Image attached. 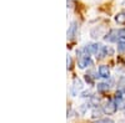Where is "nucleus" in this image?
I'll return each instance as SVG.
<instances>
[{"label":"nucleus","mask_w":125,"mask_h":123,"mask_svg":"<svg viewBox=\"0 0 125 123\" xmlns=\"http://www.w3.org/2000/svg\"><path fill=\"white\" fill-rule=\"evenodd\" d=\"M116 109H118V103H116V101H113V99L108 101L103 106V112L106 115H114L116 112Z\"/></svg>","instance_id":"f257e3e1"},{"label":"nucleus","mask_w":125,"mask_h":123,"mask_svg":"<svg viewBox=\"0 0 125 123\" xmlns=\"http://www.w3.org/2000/svg\"><path fill=\"white\" fill-rule=\"evenodd\" d=\"M119 30H111V31L105 36V40L109 41V42H116L119 39Z\"/></svg>","instance_id":"f03ea898"},{"label":"nucleus","mask_w":125,"mask_h":123,"mask_svg":"<svg viewBox=\"0 0 125 123\" xmlns=\"http://www.w3.org/2000/svg\"><path fill=\"white\" fill-rule=\"evenodd\" d=\"M78 64H79V67L80 68H85L88 67L89 65H91V60L89 57V55H84V56H81L78 61Z\"/></svg>","instance_id":"7ed1b4c3"},{"label":"nucleus","mask_w":125,"mask_h":123,"mask_svg":"<svg viewBox=\"0 0 125 123\" xmlns=\"http://www.w3.org/2000/svg\"><path fill=\"white\" fill-rule=\"evenodd\" d=\"M99 76L100 77H104V78H108L110 76V71H109V67L105 66V65H101L99 67Z\"/></svg>","instance_id":"20e7f679"},{"label":"nucleus","mask_w":125,"mask_h":123,"mask_svg":"<svg viewBox=\"0 0 125 123\" xmlns=\"http://www.w3.org/2000/svg\"><path fill=\"white\" fill-rule=\"evenodd\" d=\"M115 99H116V103L119 105L120 102L123 99H125V90L124 88H120L116 91V93H115Z\"/></svg>","instance_id":"39448f33"},{"label":"nucleus","mask_w":125,"mask_h":123,"mask_svg":"<svg viewBox=\"0 0 125 123\" xmlns=\"http://www.w3.org/2000/svg\"><path fill=\"white\" fill-rule=\"evenodd\" d=\"M76 29H78L76 23H71V25H70V27H69V30H68V39H73V37L75 36Z\"/></svg>","instance_id":"423d86ee"},{"label":"nucleus","mask_w":125,"mask_h":123,"mask_svg":"<svg viewBox=\"0 0 125 123\" xmlns=\"http://www.w3.org/2000/svg\"><path fill=\"white\" fill-rule=\"evenodd\" d=\"M101 55L103 56H113L114 55V49H111L110 46H104L101 49Z\"/></svg>","instance_id":"0eeeda50"},{"label":"nucleus","mask_w":125,"mask_h":123,"mask_svg":"<svg viewBox=\"0 0 125 123\" xmlns=\"http://www.w3.org/2000/svg\"><path fill=\"white\" fill-rule=\"evenodd\" d=\"M115 20H116L118 24H124V23H125V13H124V11L119 13V14L115 16Z\"/></svg>","instance_id":"6e6552de"},{"label":"nucleus","mask_w":125,"mask_h":123,"mask_svg":"<svg viewBox=\"0 0 125 123\" xmlns=\"http://www.w3.org/2000/svg\"><path fill=\"white\" fill-rule=\"evenodd\" d=\"M109 90V85L108 83H99L98 85V91L103 92V91H108Z\"/></svg>","instance_id":"1a4fd4ad"},{"label":"nucleus","mask_w":125,"mask_h":123,"mask_svg":"<svg viewBox=\"0 0 125 123\" xmlns=\"http://www.w3.org/2000/svg\"><path fill=\"white\" fill-rule=\"evenodd\" d=\"M118 50L120 52H124L125 51V41H119L118 42Z\"/></svg>","instance_id":"9d476101"},{"label":"nucleus","mask_w":125,"mask_h":123,"mask_svg":"<svg viewBox=\"0 0 125 123\" xmlns=\"http://www.w3.org/2000/svg\"><path fill=\"white\" fill-rule=\"evenodd\" d=\"M96 123H115L111 118H103V119H99Z\"/></svg>","instance_id":"9b49d317"},{"label":"nucleus","mask_w":125,"mask_h":123,"mask_svg":"<svg viewBox=\"0 0 125 123\" xmlns=\"http://www.w3.org/2000/svg\"><path fill=\"white\" fill-rule=\"evenodd\" d=\"M119 86H120V88H124L125 90V77L123 76V77H120V80H119V83H118Z\"/></svg>","instance_id":"f8f14e48"},{"label":"nucleus","mask_w":125,"mask_h":123,"mask_svg":"<svg viewBox=\"0 0 125 123\" xmlns=\"http://www.w3.org/2000/svg\"><path fill=\"white\" fill-rule=\"evenodd\" d=\"M100 115H101V111L100 109H94L93 111V118H96V117H100Z\"/></svg>","instance_id":"ddd939ff"},{"label":"nucleus","mask_w":125,"mask_h":123,"mask_svg":"<svg viewBox=\"0 0 125 123\" xmlns=\"http://www.w3.org/2000/svg\"><path fill=\"white\" fill-rule=\"evenodd\" d=\"M90 99H91V103H93V105H96V106H98L99 101H100V99H99V98H96L95 96H91V97H90Z\"/></svg>","instance_id":"4468645a"},{"label":"nucleus","mask_w":125,"mask_h":123,"mask_svg":"<svg viewBox=\"0 0 125 123\" xmlns=\"http://www.w3.org/2000/svg\"><path fill=\"white\" fill-rule=\"evenodd\" d=\"M119 36H120V39H124L125 40V29L119 30Z\"/></svg>","instance_id":"2eb2a0df"},{"label":"nucleus","mask_w":125,"mask_h":123,"mask_svg":"<svg viewBox=\"0 0 125 123\" xmlns=\"http://www.w3.org/2000/svg\"><path fill=\"white\" fill-rule=\"evenodd\" d=\"M81 96H83V97H91V92L85 91V92H83V93H81Z\"/></svg>","instance_id":"dca6fc26"},{"label":"nucleus","mask_w":125,"mask_h":123,"mask_svg":"<svg viewBox=\"0 0 125 123\" xmlns=\"http://www.w3.org/2000/svg\"><path fill=\"white\" fill-rule=\"evenodd\" d=\"M66 64H68V67H71V57L70 56H68V58H66Z\"/></svg>","instance_id":"f3484780"},{"label":"nucleus","mask_w":125,"mask_h":123,"mask_svg":"<svg viewBox=\"0 0 125 123\" xmlns=\"http://www.w3.org/2000/svg\"><path fill=\"white\" fill-rule=\"evenodd\" d=\"M124 109H125V107H124Z\"/></svg>","instance_id":"a211bd4d"}]
</instances>
